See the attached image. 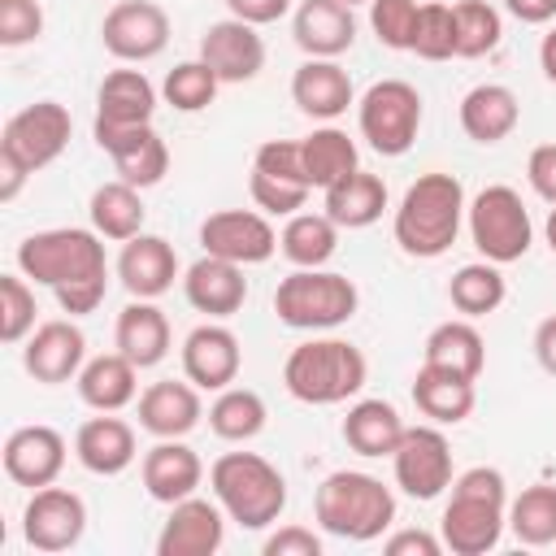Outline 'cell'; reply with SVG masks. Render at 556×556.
<instances>
[{
	"label": "cell",
	"instance_id": "e575fe53",
	"mask_svg": "<svg viewBox=\"0 0 556 556\" xmlns=\"http://www.w3.org/2000/svg\"><path fill=\"white\" fill-rule=\"evenodd\" d=\"M421 361L426 365H439V369H452V374H465L478 382V374L486 369V343L473 326V317H452V321H439L426 343H421Z\"/></svg>",
	"mask_w": 556,
	"mask_h": 556
},
{
	"label": "cell",
	"instance_id": "1f68e13d",
	"mask_svg": "<svg viewBox=\"0 0 556 556\" xmlns=\"http://www.w3.org/2000/svg\"><path fill=\"white\" fill-rule=\"evenodd\" d=\"M413 404H417V413L430 417L434 426H460V421L473 413L478 391H473V378L421 361V369H417V378H413Z\"/></svg>",
	"mask_w": 556,
	"mask_h": 556
},
{
	"label": "cell",
	"instance_id": "6da1fadb",
	"mask_svg": "<svg viewBox=\"0 0 556 556\" xmlns=\"http://www.w3.org/2000/svg\"><path fill=\"white\" fill-rule=\"evenodd\" d=\"M13 261L35 287H52L61 313H70V317H87L104 304L109 256H104V239L96 230H83V226L35 230L17 243Z\"/></svg>",
	"mask_w": 556,
	"mask_h": 556
},
{
	"label": "cell",
	"instance_id": "7dc6e473",
	"mask_svg": "<svg viewBox=\"0 0 556 556\" xmlns=\"http://www.w3.org/2000/svg\"><path fill=\"white\" fill-rule=\"evenodd\" d=\"M308 191L313 187L291 182V178H274L265 169H252V178H248V195H252V204L265 217H291V213H300L308 204Z\"/></svg>",
	"mask_w": 556,
	"mask_h": 556
},
{
	"label": "cell",
	"instance_id": "4fadbf2b",
	"mask_svg": "<svg viewBox=\"0 0 556 556\" xmlns=\"http://www.w3.org/2000/svg\"><path fill=\"white\" fill-rule=\"evenodd\" d=\"M83 534H87V504L78 491H65L56 482L30 491L22 508V539L35 552H70L83 543Z\"/></svg>",
	"mask_w": 556,
	"mask_h": 556
},
{
	"label": "cell",
	"instance_id": "30bf717a",
	"mask_svg": "<svg viewBox=\"0 0 556 556\" xmlns=\"http://www.w3.org/2000/svg\"><path fill=\"white\" fill-rule=\"evenodd\" d=\"M70 135H74V117L61 100H35L26 109H17L4 130H0V156L17 161L26 174H39L48 169L65 148H70Z\"/></svg>",
	"mask_w": 556,
	"mask_h": 556
},
{
	"label": "cell",
	"instance_id": "c3c4849f",
	"mask_svg": "<svg viewBox=\"0 0 556 556\" xmlns=\"http://www.w3.org/2000/svg\"><path fill=\"white\" fill-rule=\"evenodd\" d=\"M43 35V9L39 0H0V43L22 48Z\"/></svg>",
	"mask_w": 556,
	"mask_h": 556
},
{
	"label": "cell",
	"instance_id": "f907efd6",
	"mask_svg": "<svg viewBox=\"0 0 556 556\" xmlns=\"http://www.w3.org/2000/svg\"><path fill=\"white\" fill-rule=\"evenodd\" d=\"M526 178L534 187L539 200H547L556 208V143H539L526 161Z\"/></svg>",
	"mask_w": 556,
	"mask_h": 556
},
{
	"label": "cell",
	"instance_id": "94428289",
	"mask_svg": "<svg viewBox=\"0 0 556 556\" xmlns=\"http://www.w3.org/2000/svg\"><path fill=\"white\" fill-rule=\"evenodd\" d=\"M552 4H556V0H552Z\"/></svg>",
	"mask_w": 556,
	"mask_h": 556
},
{
	"label": "cell",
	"instance_id": "d6986e66",
	"mask_svg": "<svg viewBox=\"0 0 556 556\" xmlns=\"http://www.w3.org/2000/svg\"><path fill=\"white\" fill-rule=\"evenodd\" d=\"M161 104V91L148 83L143 70H113L104 74L100 91H96V122L91 135H113V130H130V126H148L152 113Z\"/></svg>",
	"mask_w": 556,
	"mask_h": 556
},
{
	"label": "cell",
	"instance_id": "cb8c5ba5",
	"mask_svg": "<svg viewBox=\"0 0 556 556\" xmlns=\"http://www.w3.org/2000/svg\"><path fill=\"white\" fill-rule=\"evenodd\" d=\"M139 478H143V491L156 504H178V500H187V495L200 491L204 460L182 439H156L143 452V460H139Z\"/></svg>",
	"mask_w": 556,
	"mask_h": 556
},
{
	"label": "cell",
	"instance_id": "f1b7e54d",
	"mask_svg": "<svg viewBox=\"0 0 556 556\" xmlns=\"http://www.w3.org/2000/svg\"><path fill=\"white\" fill-rule=\"evenodd\" d=\"M456 117H460V130H465L473 143L491 148V143L508 139V135L517 130L521 104H517L513 87H504V83H478V87H469V91L460 96Z\"/></svg>",
	"mask_w": 556,
	"mask_h": 556
},
{
	"label": "cell",
	"instance_id": "7a4b0ae2",
	"mask_svg": "<svg viewBox=\"0 0 556 556\" xmlns=\"http://www.w3.org/2000/svg\"><path fill=\"white\" fill-rule=\"evenodd\" d=\"M465 208H469V200H465L460 178L430 169L417 182H408V191L400 195L395 217H391V235H395L404 256L434 261L456 243Z\"/></svg>",
	"mask_w": 556,
	"mask_h": 556
},
{
	"label": "cell",
	"instance_id": "816d5d0a",
	"mask_svg": "<svg viewBox=\"0 0 556 556\" xmlns=\"http://www.w3.org/2000/svg\"><path fill=\"white\" fill-rule=\"evenodd\" d=\"M382 552L387 556H439L443 539L430 530H395L391 539H382Z\"/></svg>",
	"mask_w": 556,
	"mask_h": 556
},
{
	"label": "cell",
	"instance_id": "2e32d148",
	"mask_svg": "<svg viewBox=\"0 0 556 556\" xmlns=\"http://www.w3.org/2000/svg\"><path fill=\"white\" fill-rule=\"evenodd\" d=\"M226 543V508L217 500L187 495L169 504V517L156 534V556H213Z\"/></svg>",
	"mask_w": 556,
	"mask_h": 556
},
{
	"label": "cell",
	"instance_id": "6f0895ef",
	"mask_svg": "<svg viewBox=\"0 0 556 556\" xmlns=\"http://www.w3.org/2000/svg\"><path fill=\"white\" fill-rule=\"evenodd\" d=\"M539 70H543V78L547 83H556V26L543 35V43H539Z\"/></svg>",
	"mask_w": 556,
	"mask_h": 556
},
{
	"label": "cell",
	"instance_id": "db71d44e",
	"mask_svg": "<svg viewBox=\"0 0 556 556\" xmlns=\"http://www.w3.org/2000/svg\"><path fill=\"white\" fill-rule=\"evenodd\" d=\"M534 361H539L543 374L556 378V313L534 326Z\"/></svg>",
	"mask_w": 556,
	"mask_h": 556
},
{
	"label": "cell",
	"instance_id": "ffe728a7",
	"mask_svg": "<svg viewBox=\"0 0 556 556\" xmlns=\"http://www.w3.org/2000/svg\"><path fill=\"white\" fill-rule=\"evenodd\" d=\"M182 295L195 313H204L208 321H226L243 308L248 300V278H243V265L235 261H222V256H200L182 269Z\"/></svg>",
	"mask_w": 556,
	"mask_h": 556
},
{
	"label": "cell",
	"instance_id": "f35d334b",
	"mask_svg": "<svg viewBox=\"0 0 556 556\" xmlns=\"http://www.w3.org/2000/svg\"><path fill=\"white\" fill-rule=\"evenodd\" d=\"M265 421H269V408H265V400L252 391V387H226V391H217V400L208 404V430L217 434V439H226V443H248V439H256L261 430H265Z\"/></svg>",
	"mask_w": 556,
	"mask_h": 556
},
{
	"label": "cell",
	"instance_id": "3957f363",
	"mask_svg": "<svg viewBox=\"0 0 556 556\" xmlns=\"http://www.w3.org/2000/svg\"><path fill=\"white\" fill-rule=\"evenodd\" d=\"M508 530V482L491 465H473L452 478V500L439 517V539L456 556H486Z\"/></svg>",
	"mask_w": 556,
	"mask_h": 556
},
{
	"label": "cell",
	"instance_id": "7bdbcfd3",
	"mask_svg": "<svg viewBox=\"0 0 556 556\" xmlns=\"http://www.w3.org/2000/svg\"><path fill=\"white\" fill-rule=\"evenodd\" d=\"M217 87H222V78L195 56V61H182V65H174V70L165 74L161 100H165L169 109H178V113H200V109H208V104L217 100Z\"/></svg>",
	"mask_w": 556,
	"mask_h": 556
},
{
	"label": "cell",
	"instance_id": "5bb4252c",
	"mask_svg": "<svg viewBox=\"0 0 556 556\" xmlns=\"http://www.w3.org/2000/svg\"><path fill=\"white\" fill-rule=\"evenodd\" d=\"M200 248L235 265H261L278 252V230L261 208H217L200 222Z\"/></svg>",
	"mask_w": 556,
	"mask_h": 556
},
{
	"label": "cell",
	"instance_id": "8992f818",
	"mask_svg": "<svg viewBox=\"0 0 556 556\" xmlns=\"http://www.w3.org/2000/svg\"><path fill=\"white\" fill-rule=\"evenodd\" d=\"M213 500L243 530H265L287 508V478L261 452H226L208 469Z\"/></svg>",
	"mask_w": 556,
	"mask_h": 556
},
{
	"label": "cell",
	"instance_id": "b9f144b4",
	"mask_svg": "<svg viewBox=\"0 0 556 556\" xmlns=\"http://www.w3.org/2000/svg\"><path fill=\"white\" fill-rule=\"evenodd\" d=\"M452 13H456V56L473 61V56H486V52L500 48L504 17H500L495 4H486V0H456Z\"/></svg>",
	"mask_w": 556,
	"mask_h": 556
},
{
	"label": "cell",
	"instance_id": "f546056e",
	"mask_svg": "<svg viewBox=\"0 0 556 556\" xmlns=\"http://www.w3.org/2000/svg\"><path fill=\"white\" fill-rule=\"evenodd\" d=\"M113 343L126 361H135L139 369H152L169 356V317L156 308V300H130L117 313Z\"/></svg>",
	"mask_w": 556,
	"mask_h": 556
},
{
	"label": "cell",
	"instance_id": "8fae6325",
	"mask_svg": "<svg viewBox=\"0 0 556 556\" xmlns=\"http://www.w3.org/2000/svg\"><path fill=\"white\" fill-rule=\"evenodd\" d=\"M391 473L395 486L408 500H439L452 486V443L447 434L430 426H408L400 447L391 452Z\"/></svg>",
	"mask_w": 556,
	"mask_h": 556
},
{
	"label": "cell",
	"instance_id": "d590c367",
	"mask_svg": "<svg viewBox=\"0 0 556 556\" xmlns=\"http://www.w3.org/2000/svg\"><path fill=\"white\" fill-rule=\"evenodd\" d=\"M87 217H91V230H96L100 239L126 243V239L143 235V217H148V208H143L139 187L113 178V182H100V187L91 191V200H87Z\"/></svg>",
	"mask_w": 556,
	"mask_h": 556
},
{
	"label": "cell",
	"instance_id": "680465c9",
	"mask_svg": "<svg viewBox=\"0 0 556 556\" xmlns=\"http://www.w3.org/2000/svg\"><path fill=\"white\" fill-rule=\"evenodd\" d=\"M543 235H547V248L556 252V208L547 213V226H543Z\"/></svg>",
	"mask_w": 556,
	"mask_h": 556
},
{
	"label": "cell",
	"instance_id": "ab89813d",
	"mask_svg": "<svg viewBox=\"0 0 556 556\" xmlns=\"http://www.w3.org/2000/svg\"><path fill=\"white\" fill-rule=\"evenodd\" d=\"M504 295H508V282L495 261H469L447 282V300L460 317H486L504 304Z\"/></svg>",
	"mask_w": 556,
	"mask_h": 556
},
{
	"label": "cell",
	"instance_id": "9f6ffc18",
	"mask_svg": "<svg viewBox=\"0 0 556 556\" xmlns=\"http://www.w3.org/2000/svg\"><path fill=\"white\" fill-rule=\"evenodd\" d=\"M26 169L17 165V161H9V156H0V204H13L17 200V191L26 187Z\"/></svg>",
	"mask_w": 556,
	"mask_h": 556
},
{
	"label": "cell",
	"instance_id": "4dcf8cb0",
	"mask_svg": "<svg viewBox=\"0 0 556 556\" xmlns=\"http://www.w3.org/2000/svg\"><path fill=\"white\" fill-rule=\"evenodd\" d=\"M74 387H78V400L87 408H96V413H122L139 395V365L126 361L122 352H104V356H91L78 369Z\"/></svg>",
	"mask_w": 556,
	"mask_h": 556
},
{
	"label": "cell",
	"instance_id": "ee69618b",
	"mask_svg": "<svg viewBox=\"0 0 556 556\" xmlns=\"http://www.w3.org/2000/svg\"><path fill=\"white\" fill-rule=\"evenodd\" d=\"M421 61H452L456 56V13L443 0H426L417 9V26H413V48Z\"/></svg>",
	"mask_w": 556,
	"mask_h": 556
},
{
	"label": "cell",
	"instance_id": "f6af8a7d",
	"mask_svg": "<svg viewBox=\"0 0 556 556\" xmlns=\"http://www.w3.org/2000/svg\"><path fill=\"white\" fill-rule=\"evenodd\" d=\"M35 287L30 278L17 274H0V339L4 343H26V334L35 330Z\"/></svg>",
	"mask_w": 556,
	"mask_h": 556
},
{
	"label": "cell",
	"instance_id": "5b68a950",
	"mask_svg": "<svg viewBox=\"0 0 556 556\" xmlns=\"http://www.w3.org/2000/svg\"><path fill=\"white\" fill-rule=\"evenodd\" d=\"M365 378H369V361L348 339H308L291 348L282 365V387L291 391V400L313 404V408L356 400Z\"/></svg>",
	"mask_w": 556,
	"mask_h": 556
},
{
	"label": "cell",
	"instance_id": "74e56055",
	"mask_svg": "<svg viewBox=\"0 0 556 556\" xmlns=\"http://www.w3.org/2000/svg\"><path fill=\"white\" fill-rule=\"evenodd\" d=\"M300 152H304V169H308V182L317 191L334 187L339 178H348L352 169H361V156H356V139L339 126H317L313 135L300 139Z\"/></svg>",
	"mask_w": 556,
	"mask_h": 556
},
{
	"label": "cell",
	"instance_id": "ba28073f",
	"mask_svg": "<svg viewBox=\"0 0 556 556\" xmlns=\"http://www.w3.org/2000/svg\"><path fill=\"white\" fill-rule=\"evenodd\" d=\"M465 226H469V239L473 248L482 252V261H495V265H513L530 252L534 243V222H530V208L526 200L504 187V182H491L482 187L469 208H465Z\"/></svg>",
	"mask_w": 556,
	"mask_h": 556
},
{
	"label": "cell",
	"instance_id": "603a6c76",
	"mask_svg": "<svg viewBox=\"0 0 556 556\" xmlns=\"http://www.w3.org/2000/svg\"><path fill=\"white\" fill-rule=\"evenodd\" d=\"M74 456L87 473L96 478H117L135 465L139 456V439H135V426L113 417V413H96L78 426L74 434Z\"/></svg>",
	"mask_w": 556,
	"mask_h": 556
},
{
	"label": "cell",
	"instance_id": "484cf974",
	"mask_svg": "<svg viewBox=\"0 0 556 556\" xmlns=\"http://www.w3.org/2000/svg\"><path fill=\"white\" fill-rule=\"evenodd\" d=\"M96 143H100V152H109L117 178L130 182V187H139V191L156 187V182L169 174V148H165V139L156 135L152 122H148V126H130V130L100 135Z\"/></svg>",
	"mask_w": 556,
	"mask_h": 556
},
{
	"label": "cell",
	"instance_id": "9c48e42d",
	"mask_svg": "<svg viewBox=\"0 0 556 556\" xmlns=\"http://www.w3.org/2000/svg\"><path fill=\"white\" fill-rule=\"evenodd\" d=\"M361 139L378 156H404L421 130V91L404 78H382L356 100Z\"/></svg>",
	"mask_w": 556,
	"mask_h": 556
},
{
	"label": "cell",
	"instance_id": "9a60e30c",
	"mask_svg": "<svg viewBox=\"0 0 556 556\" xmlns=\"http://www.w3.org/2000/svg\"><path fill=\"white\" fill-rule=\"evenodd\" d=\"M83 365H87V334L70 317H56V321L35 326L26 334V343H22V369L35 382H43V387L74 382Z\"/></svg>",
	"mask_w": 556,
	"mask_h": 556
},
{
	"label": "cell",
	"instance_id": "44dd1931",
	"mask_svg": "<svg viewBox=\"0 0 556 556\" xmlns=\"http://www.w3.org/2000/svg\"><path fill=\"white\" fill-rule=\"evenodd\" d=\"M243 369V352L230 326L204 321L182 339V374L200 391H226Z\"/></svg>",
	"mask_w": 556,
	"mask_h": 556
},
{
	"label": "cell",
	"instance_id": "60d3db41",
	"mask_svg": "<svg viewBox=\"0 0 556 556\" xmlns=\"http://www.w3.org/2000/svg\"><path fill=\"white\" fill-rule=\"evenodd\" d=\"M508 530L526 547H552L556 543V486L534 482L517 500H508Z\"/></svg>",
	"mask_w": 556,
	"mask_h": 556
},
{
	"label": "cell",
	"instance_id": "52a82bcc",
	"mask_svg": "<svg viewBox=\"0 0 556 556\" xmlns=\"http://www.w3.org/2000/svg\"><path fill=\"white\" fill-rule=\"evenodd\" d=\"M361 304V291L348 274H334V269H291L278 291H274V313L282 326L291 330H334L343 321H352Z\"/></svg>",
	"mask_w": 556,
	"mask_h": 556
},
{
	"label": "cell",
	"instance_id": "ac0fdd59",
	"mask_svg": "<svg viewBox=\"0 0 556 556\" xmlns=\"http://www.w3.org/2000/svg\"><path fill=\"white\" fill-rule=\"evenodd\" d=\"M65 452H70V447H65V434L35 421V426H17V430L4 439L0 460H4V473H9L17 486L39 491V486H52V482L61 478Z\"/></svg>",
	"mask_w": 556,
	"mask_h": 556
},
{
	"label": "cell",
	"instance_id": "681fc988",
	"mask_svg": "<svg viewBox=\"0 0 556 556\" xmlns=\"http://www.w3.org/2000/svg\"><path fill=\"white\" fill-rule=\"evenodd\" d=\"M261 552L265 556H321V539L308 526H278L261 543Z\"/></svg>",
	"mask_w": 556,
	"mask_h": 556
},
{
	"label": "cell",
	"instance_id": "11a10c76",
	"mask_svg": "<svg viewBox=\"0 0 556 556\" xmlns=\"http://www.w3.org/2000/svg\"><path fill=\"white\" fill-rule=\"evenodd\" d=\"M504 9L521 22V26H543L556 17V4L552 0H504Z\"/></svg>",
	"mask_w": 556,
	"mask_h": 556
},
{
	"label": "cell",
	"instance_id": "836d02e7",
	"mask_svg": "<svg viewBox=\"0 0 556 556\" xmlns=\"http://www.w3.org/2000/svg\"><path fill=\"white\" fill-rule=\"evenodd\" d=\"M404 430H408V426H404L400 408L387 404V400H356V404L348 408L343 426H339L343 443H348L356 456H369V460L391 456V452L400 447Z\"/></svg>",
	"mask_w": 556,
	"mask_h": 556
},
{
	"label": "cell",
	"instance_id": "bcb514c9",
	"mask_svg": "<svg viewBox=\"0 0 556 556\" xmlns=\"http://www.w3.org/2000/svg\"><path fill=\"white\" fill-rule=\"evenodd\" d=\"M417 0H369V30L378 35L382 48L408 52L413 48V26H417Z\"/></svg>",
	"mask_w": 556,
	"mask_h": 556
},
{
	"label": "cell",
	"instance_id": "277c9868",
	"mask_svg": "<svg viewBox=\"0 0 556 556\" xmlns=\"http://www.w3.org/2000/svg\"><path fill=\"white\" fill-rule=\"evenodd\" d=\"M313 517L326 534L348 543H374L395 521V495L382 478L361 469H334L313 495Z\"/></svg>",
	"mask_w": 556,
	"mask_h": 556
},
{
	"label": "cell",
	"instance_id": "7402d4cb",
	"mask_svg": "<svg viewBox=\"0 0 556 556\" xmlns=\"http://www.w3.org/2000/svg\"><path fill=\"white\" fill-rule=\"evenodd\" d=\"M178 278V252L161 235H135L117 252V282L130 300H161Z\"/></svg>",
	"mask_w": 556,
	"mask_h": 556
},
{
	"label": "cell",
	"instance_id": "7c38bea8",
	"mask_svg": "<svg viewBox=\"0 0 556 556\" xmlns=\"http://www.w3.org/2000/svg\"><path fill=\"white\" fill-rule=\"evenodd\" d=\"M100 43L113 61L126 65L156 61L169 43V13L152 0H117L100 22Z\"/></svg>",
	"mask_w": 556,
	"mask_h": 556
},
{
	"label": "cell",
	"instance_id": "f5cc1de1",
	"mask_svg": "<svg viewBox=\"0 0 556 556\" xmlns=\"http://www.w3.org/2000/svg\"><path fill=\"white\" fill-rule=\"evenodd\" d=\"M222 4L230 9V17L252 22V26H269L291 13V0H222Z\"/></svg>",
	"mask_w": 556,
	"mask_h": 556
},
{
	"label": "cell",
	"instance_id": "91938a15",
	"mask_svg": "<svg viewBox=\"0 0 556 556\" xmlns=\"http://www.w3.org/2000/svg\"><path fill=\"white\" fill-rule=\"evenodd\" d=\"M343 4H352V9H356V4H369V0H343Z\"/></svg>",
	"mask_w": 556,
	"mask_h": 556
},
{
	"label": "cell",
	"instance_id": "d6a6232c",
	"mask_svg": "<svg viewBox=\"0 0 556 556\" xmlns=\"http://www.w3.org/2000/svg\"><path fill=\"white\" fill-rule=\"evenodd\" d=\"M382 208H387V182L365 169H352L348 178H339L334 187L321 191V213L339 230H365L382 217Z\"/></svg>",
	"mask_w": 556,
	"mask_h": 556
},
{
	"label": "cell",
	"instance_id": "4316f807",
	"mask_svg": "<svg viewBox=\"0 0 556 556\" xmlns=\"http://www.w3.org/2000/svg\"><path fill=\"white\" fill-rule=\"evenodd\" d=\"M291 39L304 56H330L339 61L356 43V13L343 0H300L291 17Z\"/></svg>",
	"mask_w": 556,
	"mask_h": 556
},
{
	"label": "cell",
	"instance_id": "e0dca14e",
	"mask_svg": "<svg viewBox=\"0 0 556 556\" xmlns=\"http://www.w3.org/2000/svg\"><path fill=\"white\" fill-rule=\"evenodd\" d=\"M200 61L222 83H252L265 70V39L256 35L252 22L222 17V22L204 26V35H200Z\"/></svg>",
	"mask_w": 556,
	"mask_h": 556
},
{
	"label": "cell",
	"instance_id": "8d00e7d4",
	"mask_svg": "<svg viewBox=\"0 0 556 556\" xmlns=\"http://www.w3.org/2000/svg\"><path fill=\"white\" fill-rule=\"evenodd\" d=\"M278 252L295 269H321L339 252V226L326 213H291L287 226L278 230Z\"/></svg>",
	"mask_w": 556,
	"mask_h": 556
},
{
	"label": "cell",
	"instance_id": "83f0119b",
	"mask_svg": "<svg viewBox=\"0 0 556 556\" xmlns=\"http://www.w3.org/2000/svg\"><path fill=\"white\" fill-rule=\"evenodd\" d=\"M204 417V400H200V387L187 378V382H152L143 395H139V426L152 434V439H187Z\"/></svg>",
	"mask_w": 556,
	"mask_h": 556
},
{
	"label": "cell",
	"instance_id": "d4e9b609",
	"mask_svg": "<svg viewBox=\"0 0 556 556\" xmlns=\"http://www.w3.org/2000/svg\"><path fill=\"white\" fill-rule=\"evenodd\" d=\"M291 100L304 117L313 122H334L343 117L352 104H356V91H352V78L339 61L330 56H308L295 74H291Z\"/></svg>",
	"mask_w": 556,
	"mask_h": 556
}]
</instances>
